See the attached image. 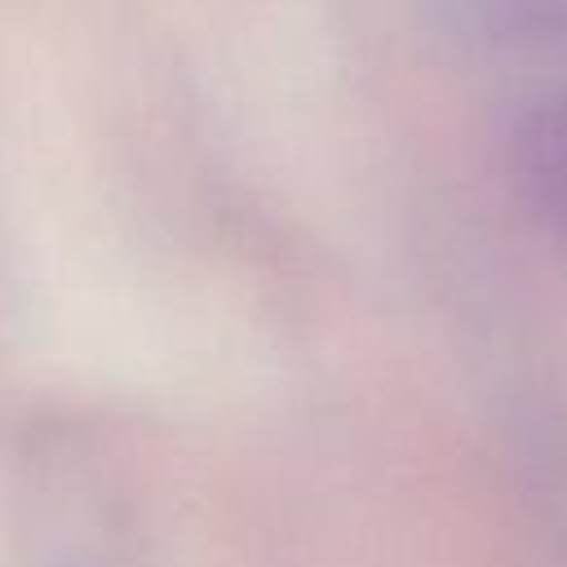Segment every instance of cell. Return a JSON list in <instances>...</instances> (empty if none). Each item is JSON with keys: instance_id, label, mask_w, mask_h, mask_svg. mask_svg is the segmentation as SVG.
Masks as SVG:
<instances>
[{"instance_id": "obj_1", "label": "cell", "mask_w": 567, "mask_h": 567, "mask_svg": "<svg viewBox=\"0 0 567 567\" xmlns=\"http://www.w3.org/2000/svg\"><path fill=\"white\" fill-rule=\"evenodd\" d=\"M514 177L532 217L567 244V75L518 115Z\"/></svg>"}]
</instances>
